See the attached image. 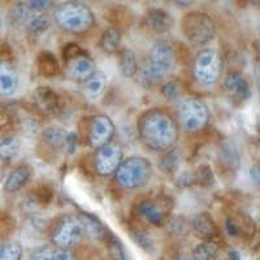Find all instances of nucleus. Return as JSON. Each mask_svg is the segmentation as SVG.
<instances>
[{
    "label": "nucleus",
    "mask_w": 260,
    "mask_h": 260,
    "mask_svg": "<svg viewBox=\"0 0 260 260\" xmlns=\"http://www.w3.org/2000/svg\"><path fill=\"white\" fill-rule=\"evenodd\" d=\"M250 175H251L252 182L256 183V186L259 185V167L255 166L251 168V172H250Z\"/></svg>",
    "instance_id": "49530a36"
},
{
    "label": "nucleus",
    "mask_w": 260,
    "mask_h": 260,
    "mask_svg": "<svg viewBox=\"0 0 260 260\" xmlns=\"http://www.w3.org/2000/svg\"><path fill=\"white\" fill-rule=\"evenodd\" d=\"M177 68V52L171 42L156 41L151 46L141 72V82L146 89L159 85Z\"/></svg>",
    "instance_id": "f03ea898"
},
{
    "label": "nucleus",
    "mask_w": 260,
    "mask_h": 260,
    "mask_svg": "<svg viewBox=\"0 0 260 260\" xmlns=\"http://www.w3.org/2000/svg\"><path fill=\"white\" fill-rule=\"evenodd\" d=\"M228 260H241V255L240 252L237 251V250H229L228 251Z\"/></svg>",
    "instance_id": "de8ad7c7"
},
{
    "label": "nucleus",
    "mask_w": 260,
    "mask_h": 260,
    "mask_svg": "<svg viewBox=\"0 0 260 260\" xmlns=\"http://www.w3.org/2000/svg\"><path fill=\"white\" fill-rule=\"evenodd\" d=\"M195 177H197V185L202 187H211L215 183V175L208 164H202L195 169Z\"/></svg>",
    "instance_id": "72a5a7b5"
},
{
    "label": "nucleus",
    "mask_w": 260,
    "mask_h": 260,
    "mask_svg": "<svg viewBox=\"0 0 260 260\" xmlns=\"http://www.w3.org/2000/svg\"><path fill=\"white\" fill-rule=\"evenodd\" d=\"M118 68L124 77L132 78L138 72L136 53L129 48L124 47L118 51Z\"/></svg>",
    "instance_id": "a878e982"
},
{
    "label": "nucleus",
    "mask_w": 260,
    "mask_h": 260,
    "mask_svg": "<svg viewBox=\"0 0 260 260\" xmlns=\"http://www.w3.org/2000/svg\"><path fill=\"white\" fill-rule=\"evenodd\" d=\"M22 254V246L18 242L0 243V260H21Z\"/></svg>",
    "instance_id": "2f4dec72"
},
{
    "label": "nucleus",
    "mask_w": 260,
    "mask_h": 260,
    "mask_svg": "<svg viewBox=\"0 0 260 260\" xmlns=\"http://www.w3.org/2000/svg\"><path fill=\"white\" fill-rule=\"evenodd\" d=\"M53 17L62 30L73 34L89 31L95 22L91 8L81 2H67L55 9Z\"/></svg>",
    "instance_id": "7ed1b4c3"
},
{
    "label": "nucleus",
    "mask_w": 260,
    "mask_h": 260,
    "mask_svg": "<svg viewBox=\"0 0 260 260\" xmlns=\"http://www.w3.org/2000/svg\"><path fill=\"white\" fill-rule=\"evenodd\" d=\"M32 99L36 102V110L45 115H57L62 110L61 96L55 90L47 86L37 87L32 92Z\"/></svg>",
    "instance_id": "4468645a"
},
{
    "label": "nucleus",
    "mask_w": 260,
    "mask_h": 260,
    "mask_svg": "<svg viewBox=\"0 0 260 260\" xmlns=\"http://www.w3.org/2000/svg\"><path fill=\"white\" fill-rule=\"evenodd\" d=\"M191 228L195 234L204 241H213L220 236L219 228L208 212H199L192 217Z\"/></svg>",
    "instance_id": "dca6fc26"
},
{
    "label": "nucleus",
    "mask_w": 260,
    "mask_h": 260,
    "mask_svg": "<svg viewBox=\"0 0 260 260\" xmlns=\"http://www.w3.org/2000/svg\"><path fill=\"white\" fill-rule=\"evenodd\" d=\"M173 207L172 203H167L161 197L157 199H145L138 204V215L148 224L161 226L167 221L169 211Z\"/></svg>",
    "instance_id": "f8f14e48"
},
{
    "label": "nucleus",
    "mask_w": 260,
    "mask_h": 260,
    "mask_svg": "<svg viewBox=\"0 0 260 260\" xmlns=\"http://www.w3.org/2000/svg\"><path fill=\"white\" fill-rule=\"evenodd\" d=\"M138 134L143 145L152 151L171 150L180 136V127L168 111L150 108L138 118Z\"/></svg>",
    "instance_id": "f257e3e1"
},
{
    "label": "nucleus",
    "mask_w": 260,
    "mask_h": 260,
    "mask_svg": "<svg viewBox=\"0 0 260 260\" xmlns=\"http://www.w3.org/2000/svg\"><path fill=\"white\" fill-rule=\"evenodd\" d=\"M16 229V220L9 212H0V241Z\"/></svg>",
    "instance_id": "e433bc0d"
},
{
    "label": "nucleus",
    "mask_w": 260,
    "mask_h": 260,
    "mask_svg": "<svg viewBox=\"0 0 260 260\" xmlns=\"http://www.w3.org/2000/svg\"><path fill=\"white\" fill-rule=\"evenodd\" d=\"M225 231L231 237H238L242 233V226L234 217H226V220H225Z\"/></svg>",
    "instance_id": "79ce46f5"
},
{
    "label": "nucleus",
    "mask_w": 260,
    "mask_h": 260,
    "mask_svg": "<svg viewBox=\"0 0 260 260\" xmlns=\"http://www.w3.org/2000/svg\"><path fill=\"white\" fill-rule=\"evenodd\" d=\"M81 222H82L83 231H85V234L92 238V240L96 241H106L110 232L106 228V225L98 219L96 216L92 215V213L89 212H80L78 215Z\"/></svg>",
    "instance_id": "aec40b11"
},
{
    "label": "nucleus",
    "mask_w": 260,
    "mask_h": 260,
    "mask_svg": "<svg viewBox=\"0 0 260 260\" xmlns=\"http://www.w3.org/2000/svg\"><path fill=\"white\" fill-rule=\"evenodd\" d=\"M180 260H192V259H189V257H181Z\"/></svg>",
    "instance_id": "3c124183"
},
{
    "label": "nucleus",
    "mask_w": 260,
    "mask_h": 260,
    "mask_svg": "<svg viewBox=\"0 0 260 260\" xmlns=\"http://www.w3.org/2000/svg\"><path fill=\"white\" fill-rule=\"evenodd\" d=\"M77 146H78L77 134L73 133V132H69V133L67 134V139H65V147H67V150H68V154L69 155L76 154Z\"/></svg>",
    "instance_id": "37998d69"
},
{
    "label": "nucleus",
    "mask_w": 260,
    "mask_h": 260,
    "mask_svg": "<svg viewBox=\"0 0 260 260\" xmlns=\"http://www.w3.org/2000/svg\"><path fill=\"white\" fill-rule=\"evenodd\" d=\"M219 161L225 168L237 171L241 167V152L236 143L231 139H225L220 143Z\"/></svg>",
    "instance_id": "4be33fe9"
},
{
    "label": "nucleus",
    "mask_w": 260,
    "mask_h": 260,
    "mask_svg": "<svg viewBox=\"0 0 260 260\" xmlns=\"http://www.w3.org/2000/svg\"><path fill=\"white\" fill-rule=\"evenodd\" d=\"M31 173V168H30L27 164L18 166L17 168L13 169V171L8 175V177L6 178V182H4V191L9 192V194L20 191V190L30 181Z\"/></svg>",
    "instance_id": "412c9836"
},
{
    "label": "nucleus",
    "mask_w": 260,
    "mask_h": 260,
    "mask_svg": "<svg viewBox=\"0 0 260 260\" xmlns=\"http://www.w3.org/2000/svg\"><path fill=\"white\" fill-rule=\"evenodd\" d=\"M161 94L164 95L166 99L168 101H175L180 96L181 94V86L177 81H169L161 86Z\"/></svg>",
    "instance_id": "ea45409f"
},
{
    "label": "nucleus",
    "mask_w": 260,
    "mask_h": 260,
    "mask_svg": "<svg viewBox=\"0 0 260 260\" xmlns=\"http://www.w3.org/2000/svg\"><path fill=\"white\" fill-rule=\"evenodd\" d=\"M53 198V190L48 185H39L32 190L31 202L37 206H47Z\"/></svg>",
    "instance_id": "473e14b6"
},
{
    "label": "nucleus",
    "mask_w": 260,
    "mask_h": 260,
    "mask_svg": "<svg viewBox=\"0 0 260 260\" xmlns=\"http://www.w3.org/2000/svg\"><path fill=\"white\" fill-rule=\"evenodd\" d=\"M130 13L127 12V9L124 7H115L110 11V15L107 16V18L115 25V27H121L122 25H126L130 21Z\"/></svg>",
    "instance_id": "c9c22d12"
},
{
    "label": "nucleus",
    "mask_w": 260,
    "mask_h": 260,
    "mask_svg": "<svg viewBox=\"0 0 260 260\" xmlns=\"http://www.w3.org/2000/svg\"><path fill=\"white\" fill-rule=\"evenodd\" d=\"M65 67H67L65 69H67V74L69 76V78L81 83L85 82L95 72V61L87 52L67 61Z\"/></svg>",
    "instance_id": "2eb2a0df"
},
{
    "label": "nucleus",
    "mask_w": 260,
    "mask_h": 260,
    "mask_svg": "<svg viewBox=\"0 0 260 260\" xmlns=\"http://www.w3.org/2000/svg\"><path fill=\"white\" fill-rule=\"evenodd\" d=\"M101 48L106 53H115L120 51L121 45V30L115 26H108L101 37Z\"/></svg>",
    "instance_id": "bb28decb"
},
{
    "label": "nucleus",
    "mask_w": 260,
    "mask_h": 260,
    "mask_svg": "<svg viewBox=\"0 0 260 260\" xmlns=\"http://www.w3.org/2000/svg\"><path fill=\"white\" fill-rule=\"evenodd\" d=\"M56 248L53 245H42L32 250L30 254V260H52L53 254L56 251Z\"/></svg>",
    "instance_id": "4c0bfd02"
},
{
    "label": "nucleus",
    "mask_w": 260,
    "mask_h": 260,
    "mask_svg": "<svg viewBox=\"0 0 260 260\" xmlns=\"http://www.w3.org/2000/svg\"><path fill=\"white\" fill-rule=\"evenodd\" d=\"M124 160V152L122 148L117 143H108L103 147L96 148L94 154V169L98 175L102 177H108L111 175H115L118 166Z\"/></svg>",
    "instance_id": "9d476101"
},
{
    "label": "nucleus",
    "mask_w": 260,
    "mask_h": 260,
    "mask_svg": "<svg viewBox=\"0 0 260 260\" xmlns=\"http://www.w3.org/2000/svg\"><path fill=\"white\" fill-rule=\"evenodd\" d=\"M224 71V59L216 50H203L195 56L192 61L194 80L203 86L216 83L221 78Z\"/></svg>",
    "instance_id": "0eeeda50"
},
{
    "label": "nucleus",
    "mask_w": 260,
    "mask_h": 260,
    "mask_svg": "<svg viewBox=\"0 0 260 260\" xmlns=\"http://www.w3.org/2000/svg\"><path fill=\"white\" fill-rule=\"evenodd\" d=\"M168 225L171 226V231L176 234H182L185 233V229H186V222L185 219H181V217H175L173 220L168 222Z\"/></svg>",
    "instance_id": "c03bdc74"
},
{
    "label": "nucleus",
    "mask_w": 260,
    "mask_h": 260,
    "mask_svg": "<svg viewBox=\"0 0 260 260\" xmlns=\"http://www.w3.org/2000/svg\"><path fill=\"white\" fill-rule=\"evenodd\" d=\"M152 176V166L147 159L130 156L122 160L115 172V181L118 186L126 190L145 186Z\"/></svg>",
    "instance_id": "39448f33"
},
{
    "label": "nucleus",
    "mask_w": 260,
    "mask_h": 260,
    "mask_svg": "<svg viewBox=\"0 0 260 260\" xmlns=\"http://www.w3.org/2000/svg\"><path fill=\"white\" fill-rule=\"evenodd\" d=\"M177 125L190 134L199 133L210 122V108L201 98L189 96L177 104Z\"/></svg>",
    "instance_id": "20e7f679"
},
{
    "label": "nucleus",
    "mask_w": 260,
    "mask_h": 260,
    "mask_svg": "<svg viewBox=\"0 0 260 260\" xmlns=\"http://www.w3.org/2000/svg\"><path fill=\"white\" fill-rule=\"evenodd\" d=\"M176 4H180L182 7H186V4H192L191 2H176Z\"/></svg>",
    "instance_id": "8fccbe9b"
},
{
    "label": "nucleus",
    "mask_w": 260,
    "mask_h": 260,
    "mask_svg": "<svg viewBox=\"0 0 260 260\" xmlns=\"http://www.w3.org/2000/svg\"><path fill=\"white\" fill-rule=\"evenodd\" d=\"M11 16L16 24L25 26L27 31L34 36H41L50 29V20L46 13L32 9L27 2H18L13 4Z\"/></svg>",
    "instance_id": "1a4fd4ad"
},
{
    "label": "nucleus",
    "mask_w": 260,
    "mask_h": 260,
    "mask_svg": "<svg viewBox=\"0 0 260 260\" xmlns=\"http://www.w3.org/2000/svg\"><path fill=\"white\" fill-rule=\"evenodd\" d=\"M32 108L29 107L15 104L9 108V118L12 121V130L21 132L24 134L36 133V130L39 127L38 121V111H31Z\"/></svg>",
    "instance_id": "ddd939ff"
},
{
    "label": "nucleus",
    "mask_w": 260,
    "mask_h": 260,
    "mask_svg": "<svg viewBox=\"0 0 260 260\" xmlns=\"http://www.w3.org/2000/svg\"><path fill=\"white\" fill-rule=\"evenodd\" d=\"M219 251V245L213 241H204L199 243L192 251V260H213Z\"/></svg>",
    "instance_id": "c756f323"
},
{
    "label": "nucleus",
    "mask_w": 260,
    "mask_h": 260,
    "mask_svg": "<svg viewBox=\"0 0 260 260\" xmlns=\"http://www.w3.org/2000/svg\"><path fill=\"white\" fill-rule=\"evenodd\" d=\"M107 77L102 71H95L92 76H90L85 82H82V91L89 99H98L106 91Z\"/></svg>",
    "instance_id": "b1692460"
},
{
    "label": "nucleus",
    "mask_w": 260,
    "mask_h": 260,
    "mask_svg": "<svg viewBox=\"0 0 260 260\" xmlns=\"http://www.w3.org/2000/svg\"><path fill=\"white\" fill-rule=\"evenodd\" d=\"M197 185V177L194 171H183L176 178V186L180 189H187Z\"/></svg>",
    "instance_id": "58836bf2"
},
{
    "label": "nucleus",
    "mask_w": 260,
    "mask_h": 260,
    "mask_svg": "<svg viewBox=\"0 0 260 260\" xmlns=\"http://www.w3.org/2000/svg\"><path fill=\"white\" fill-rule=\"evenodd\" d=\"M147 26L157 34H164L173 26V18L167 11L161 8H152L146 16Z\"/></svg>",
    "instance_id": "5701e85b"
},
{
    "label": "nucleus",
    "mask_w": 260,
    "mask_h": 260,
    "mask_svg": "<svg viewBox=\"0 0 260 260\" xmlns=\"http://www.w3.org/2000/svg\"><path fill=\"white\" fill-rule=\"evenodd\" d=\"M181 29L190 45L195 47L208 45L216 36V24L208 13L194 11L185 15L181 21Z\"/></svg>",
    "instance_id": "423d86ee"
},
{
    "label": "nucleus",
    "mask_w": 260,
    "mask_h": 260,
    "mask_svg": "<svg viewBox=\"0 0 260 260\" xmlns=\"http://www.w3.org/2000/svg\"><path fill=\"white\" fill-rule=\"evenodd\" d=\"M85 236L82 222L76 215H62L55 222L51 232V240L55 247L69 250L77 245Z\"/></svg>",
    "instance_id": "6e6552de"
},
{
    "label": "nucleus",
    "mask_w": 260,
    "mask_h": 260,
    "mask_svg": "<svg viewBox=\"0 0 260 260\" xmlns=\"http://www.w3.org/2000/svg\"><path fill=\"white\" fill-rule=\"evenodd\" d=\"M37 69L43 77H56L60 73V65L57 61V57L50 51H42L37 57Z\"/></svg>",
    "instance_id": "393cba45"
},
{
    "label": "nucleus",
    "mask_w": 260,
    "mask_h": 260,
    "mask_svg": "<svg viewBox=\"0 0 260 260\" xmlns=\"http://www.w3.org/2000/svg\"><path fill=\"white\" fill-rule=\"evenodd\" d=\"M106 241H107V245H108L110 254L113 260H127L126 252H125V248L124 246H122V242L118 240L117 237L113 236V234L110 232V234H108Z\"/></svg>",
    "instance_id": "f704fd0d"
},
{
    "label": "nucleus",
    "mask_w": 260,
    "mask_h": 260,
    "mask_svg": "<svg viewBox=\"0 0 260 260\" xmlns=\"http://www.w3.org/2000/svg\"><path fill=\"white\" fill-rule=\"evenodd\" d=\"M86 51L81 46H78L77 43H69V45H67L62 48V57H64V61L67 62L69 60L74 59V57L80 56V55H82Z\"/></svg>",
    "instance_id": "a19ab883"
},
{
    "label": "nucleus",
    "mask_w": 260,
    "mask_h": 260,
    "mask_svg": "<svg viewBox=\"0 0 260 260\" xmlns=\"http://www.w3.org/2000/svg\"><path fill=\"white\" fill-rule=\"evenodd\" d=\"M67 134H68V132H65L62 127L56 126V125H50V126L45 127L43 132H42L43 141H45L48 146L55 148V150H60V148L65 147Z\"/></svg>",
    "instance_id": "cd10ccee"
},
{
    "label": "nucleus",
    "mask_w": 260,
    "mask_h": 260,
    "mask_svg": "<svg viewBox=\"0 0 260 260\" xmlns=\"http://www.w3.org/2000/svg\"><path fill=\"white\" fill-rule=\"evenodd\" d=\"M116 127L111 117L96 115L90 118L87 125V142L91 147L99 148L112 142Z\"/></svg>",
    "instance_id": "9b49d317"
},
{
    "label": "nucleus",
    "mask_w": 260,
    "mask_h": 260,
    "mask_svg": "<svg viewBox=\"0 0 260 260\" xmlns=\"http://www.w3.org/2000/svg\"><path fill=\"white\" fill-rule=\"evenodd\" d=\"M21 143L11 127L0 125V160H11L17 156Z\"/></svg>",
    "instance_id": "6ab92c4d"
},
{
    "label": "nucleus",
    "mask_w": 260,
    "mask_h": 260,
    "mask_svg": "<svg viewBox=\"0 0 260 260\" xmlns=\"http://www.w3.org/2000/svg\"><path fill=\"white\" fill-rule=\"evenodd\" d=\"M224 86L226 91L238 101H247L251 98V87L250 83L238 72H231L226 74L224 80Z\"/></svg>",
    "instance_id": "a211bd4d"
},
{
    "label": "nucleus",
    "mask_w": 260,
    "mask_h": 260,
    "mask_svg": "<svg viewBox=\"0 0 260 260\" xmlns=\"http://www.w3.org/2000/svg\"><path fill=\"white\" fill-rule=\"evenodd\" d=\"M52 260H77L73 256L69 250H61V248H56V251L53 254Z\"/></svg>",
    "instance_id": "a18cd8bd"
},
{
    "label": "nucleus",
    "mask_w": 260,
    "mask_h": 260,
    "mask_svg": "<svg viewBox=\"0 0 260 260\" xmlns=\"http://www.w3.org/2000/svg\"><path fill=\"white\" fill-rule=\"evenodd\" d=\"M130 236H132L134 242L146 251H152L154 250V241L151 240V237L148 236V232L143 226L133 225L130 228Z\"/></svg>",
    "instance_id": "7c9ffc66"
},
{
    "label": "nucleus",
    "mask_w": 260,
    "mask_h": 260,
    "mask_svg": "<svg viewBox=\"0 0 260 260\" xmlns=\"http://www.w3.org/2000/svg\"><path fill=\"white\" fill-rule=\"evenodd\" d=\"M182 164V154L177 148H171L167 151V154L161 157L159 162V167L162 172H166L168 175H173L180 169Z\"/></svg>",
    "instance_id": "c85d7f7f"
},
{
    "label": "nucleus",
    "mask_w": 260,
    "mask_h": 260,
    "mask_svg": "<svg viewBox=\"0 0 260 260\" xmlns=\"http://www.w3.org/2000/svg\"><path fill=\"white\" fill-rule=\"evenodd\" d=\"M4 173H6V168H4L3 160H0V182H3Z\"/></svg>",
    "instance_id": "09e8293b"
},
{
    "label": "nucleus",
    "mask_w": 260,
    "mask_h": 260,
    "mask_svg": "<svg viewBox=\"0 0 260 260\" xmlns=\"http://www.w3.org/2000/svg\"><path fill=\"white\" fill-rule=\"evenodd\" d=\"M18 72L9 60L0 59V96H11L18 87Z\"/></svg>",
    "instance_id": "f3484780"
},
{
    "label": "nucleus",
    "mask_w": 260,
    "mask_h": 260,
    "mask_svg": "<svg viewBox=\"0 0 260 260\" xmlns=\"http://www.w3.org/2000/svg\"><path fill=\"white\" fill-rule=\"evenodd\" d=\"M213 260H217V259H213Z\"/></svg>",
    "instance_id": "603ef678"
}]
</instances>
